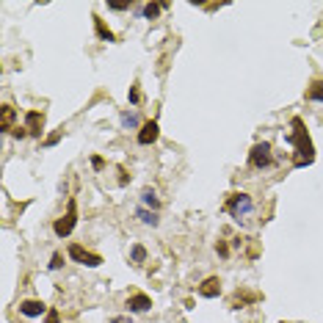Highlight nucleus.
Returning a JSON list of instances; mask_svg holds the SVG:
<instances>
[{"instance_id":"obj_16","label":"nucleus","mask_w":323,"mask_h":323,"mask_svg":"<svg viewBox=\"0 0 323 323\" xmlns=\"http://www.w3.org/2000/svg\"><path fill=\"white\" fill-rule=\"evenodd\" d=\"M130 260H133V263H136V265L147 263V249H144L141 243H136V246H133V249H130Z\"/></svg>"},{"instance_id":"obj_15","label":"nucleus","mask_w":323,"mask_h":323,"mask_svg":"<svg viewBox=\"0 0 323 323\" xmlns=\"http://www.w3.org/2000/svg\"><path fill=\"white\" fill-rule=\"evenodd\" d=\"M307 100L323 102V80H315V83L310 86V91H307Z\"/></svg>"},{"instance_id":"obj_13","label":"nucleus","mask_w":323,"mask_h":323,"mask_svg":"<svg viewBox=\"0 0 323 323\" xmlns=\"http://www.w3.org/2000/svg\"><path fill=\"white\" fill-rule=\"evenodd\" d=\"M14 108L11 105H3V122H0V130L3 133H8V130H14Z\"/></svg>"},{"instance_id":"obj_14","label":"nucleus","mask_w":323,"mask_h":323,"mask_svg":"<svg viewBox=\"0 0 323 323\" xmlns=\"http://www.w3.org/2000/svg\"><path fill=\"white\" fill-rule=\"evenodd\" d=\"M163 8H166V3H163V6H158V3H147V6H141L138 11L144 14V19H155L158 14L163 11Z\"/></svg>"},{"instance_id":"obj_26","label":"nucleus","mask_w":323,"mask_h":323,"mask_svg":"<svg viewBox=\"0 0 323 323\" xmlns=\"http://www.w3.org/2000/svg\"><path fill=\"white\" fill-rule=\"evenodd\" d=\"M114 323H127V318H114Z\"/></svg>"},{"instance_id":"obj_2","label":"nucleus","mask_w":323,"mask_h":323,"mask_svg":"<svg viewBox=\"0 0 323 323\" xmlns=\"http://www.w3.org/2000/svg\"><path fill=\"white\" fill-rule=\"evenodd\" d=\"M227 213L232 215L235 221H243L246 215H251V210H254V202H251L249 193H232V196L227 199Z\"/></svg>"},{"instance_id":"obj_8","label":"nucleus","mask_w":323,"mask_h":323,"mask_svg":"<svg viewBox=\"0 0 323 323\" xmlns=\"http://www.w3.org/2000/svg\"><path fill=\"white\" fill-rule=\"evenodd\" d=\"M127 310L136 312V315H141V312H150L152 310V299L150 296H144V293H136L127 299Z\"/></svg>"},{"instance_id":"obj_4","label":"nucleus","mask_w":323,"mask_h":323,"mask_svg":"<svg viewBox=\"0 0 323 323\" xmlns=\"http://www.w3.org/2000/svg\"><path fill=\"white\" fill-rule=\"evenodd\" d=\"M249 163L254 168H268L271 163H274V158H271V144H254L251 147V155H249Z\"/></svg>"},{"instance_id":"obj_11","label":"nucleus","mask_w":323,"mask_h":323,"mask_svg":"<svg viewBox=\"0 0 323 323\" xmlns=\"http://www.w3.org/2000/svg\"><path fill=\"white\" fill-rule=\"evenodd\" d=\"M138 218H141V224H147V227H158L161 224V218H158L155 210H147V207H138Z\"/></svg>"},{"instance_id":"obj_17","label":"nucleus","mask_w":323,"mask_h":323,"mask_svg":"<svg viewBox=\"0 0 323 323\" xmlns=\"http://www.w3.org/2000/svg\"><path fill=\"white\" fill-rule=\"evenodd\" d=\"M94 25H97V36H100L102 42H114V33L105 28V22H102L100 17H94Z\"/></svg>"},{"instance_id":"obj_10","label":"nucleus","mask_w":323,"mask_h":323,"mask_svg":"<svg viewBox=\"0 0 323 323\" xmlns=\"http://www.w3.org/2000/svg\"><path fill=\"white\" fill-rule=\"evenodd\" d=\"M42 127H44V116L39 114V111L25 114V130H28L30 136H42Z\"/></svg>"},{"instance_id":"obj_22","label":"nucleus","mask_w":323,"mask_h":323,"mask_svg":"<svg viewBox=\"0 0 323 323\" xmlns=\"http://www.w3.org/2000/svg\"><path fill=\"white\" fill-rule=\"evenodd\" d=\"M127 100H130L133 105H138V100H141V94H138V89H136V86H133V89H130V94H127Z\"/></svg>"},{"instance_id":"obj_3","label":"nucleus","mask_w":323,"mask_h":323,"mask_svg":"<svg viewBox=\"0 0 323 323\" xmlns=\"http://www.w3.org/2000/svg\"><path fill=\"white\" fill-rule=\"evenodd\" d=\"M75 224H78V204H75V199H69L66 215H64V218H58V221L53 224V232L58 235V238H66V235L75 229Z\"/></svg>"},{"instance_id":"obj_19","label":"nucleus","mask_w":323,"mask_h":323,"mask_svg":"<svg viewBox=\"0 0 323 323\" xmlns=\"http://www.w3.org/2000/svg\"><path fill=\"white\" fill-rule=\"evenodd\" d=\"M61 265H64V254H58V251H55L53 257H50V265H47V268H50V271H58Z\"/></svg>"},{"instance_id":"obj_12","label":"nucleus","mask_w":323,"mask_h":323,"mask_svg":"<svg viewBox=\"0 0 323 323\" xmlns=\"http://www.w3.org/2000/svg\"><path fill=\"white\" fill-rule=\"evenodd\" d=\"M141 202L147 204V207H152V210L161 207V199H158V193L152 191V188H144V191H141Z\"/></svg>"},{"instance_id":"obj_21","label":"nucleus","mask_w":323,"mask_h":323,"mask_svg":"<svg viewBox=\"0 0 323 323\" xmlns=\"http://www.w3.org/2000/svg\"><path fill=\"white\" fill-rule=\"evenodd\" d=\"M11 136H14V138H19V141H22L25 136H30V133L25 130V127H14V130H11Z\"/></svg>"},{"instance_id":"obj_23","label":"nucleus","mask_w":323,"mask_h":323,"mask_svg":"<svg viewBox=\"0 0 323 323\" xmlns=\"http://www.w3.org/2000/svg\"><path fill=\"white\" fill-rule=\"evenodd\" d=\"M215 251H218L221 257H229V246L227 243H218V246H215Z\"/></svg>"},{"instance_id":"obj_1","label":"nucleus","mask_w":323,"mask_h":323,"mask_svg":"<svg viewBox=\"0 0 323 323\" xmlns=\"http://www.w3.org/2000/svg\"><path fill=\"white\" fill-rule=\"evenodd\" d=\"M287 144H293L296 147V166L299 168H304V166H310L312 163V141H310V136H307V130H304V122L296 116L293 119V133L287 136Z\"/></svg>"},{"instance_id":"obj_24","label":"nucleus","mask_w":323,"mask_h":323,"mask_svg":"<svg viewBox=\"0 0 323 323\" xmlns=\"http://www.w3.org/2000/svg\"><path fill=\"white\" fill-rule=\"evenodd\" d=\"M91 166H94V168H97V171H100V168H102V166H105V161H102V158H100V155H94V158H91Z\"/></svg>"},{"instance_id":"obj_5","label":"nucleus","mask_w":323,"mask_h":323,"mask_svg":"<svg viewBox=\"0 0 323 323\" xmlns=\"http://www.w3.org/2000/svg\"><path fill=\"white\" fill-rule=\"evenodd\" d=\"M69 260H75V263H80V265H89V268L102 265V257H100V254H91V251H86L83 246H78V243L69 246Z\"/></svg>"},{"instance_id":"obj_20","label":"nucleus","mask_w":323,"mask_h":323,"mask_svg":"<svg viewBox=\"0 0 323 323\" xmlns=\"http://www.w3.org/2000/svg\"><path fill=\"white\" fill-rule=\"evenodd\" d=\"M44 323H61V312L58 310H50L47 318H44Z\"/></svg>"},{"instance_id":"obj_9","label":"nucleus","mask_w":323,"mask_h":323,"mask_svg":"<svg viewBox=\"0 0 323 323\" xmlns=\"http://www.w3.org/2000/svg\"><path fill=\"white\" fill-rule=\"evenodd\" d=\"M199 296H202V299H218V296H221V282H218V276L204 279L202 285H199Z\"/></svg>"},{"instance_id":"obj_18","label":"nucleus","mask_w":323,"mask_h":323,"mask_svg":"<svg viewBox=\"0 0 323 323\" xmlns=\"http://www.w3.org/2000/svg\"><path fill=\"white\" fill-rule=\"evenodd\" d=\"M119 122H122V127H125V130H133V127H138V116L133 114V111H125V114L119 116Z\"/></svg>"},{"instance_id":"obj_25","label":"nucleus","mask_w":323,"mask_h":323,"mask_svg":"<svg viewBox=\"0 0 323 323\" xmlns=\"http://www.w3.org/2000/svg\"><path fill=\"white\" fill-rule=\"evenodd\" d=\"M58 141H61V133H53V136L47 138V147H55Z\"/></svg>"},{"instance_id":"obj_7","label":"nucleus","mask_w":323,"mask_h":323,"mask_svg":"<svg viewBox=\"0 0 323 323\" xmlns=\"http://www.w3.org/2000/svg\"><path fill=\"white\" fill-rule=\"evenodd\" d=\"M47 307L42 304V301H33V299H28V301H22L19 304V315H25V318H42V315H47Z\"/></svg>"},{"instance_id":"obj_6","label":"nucleus","mask_w":323,"mask_h":323,"mask_svg":"<svg viewBox=\"0 0 323 323\" xmlns=\"http://www.w3.org/2000/svg\"><path fill=\"white\" fill-rule=\"evenodd\" d=\"M158 136H161V127H158L155 119H150V122H144L141 130H138V144L141 147H150V144L158 141Z\"/></svg>"}]
</instances>
